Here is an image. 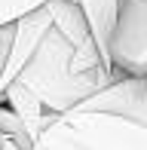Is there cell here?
<instances>
[{
    "label": "cell",
    "instance_id": "6",
    "mask_svg": "<svg viewBox=\"0 0 147 150\" xmlns=\"http://www.w3.org/2000/svg\"><path fill=\"white\" fill-rule=\"evenodd\" d=\"M80 113H113V117H126L132 122L147 126V77H119L107 89L92 95L80 107Z\"/></svg>",
    "mask_w": 147,
    "mask_h": 150
},
{
    "label": "cell",
    "instance_id": "9",
    "mask_svg": "<svg viewBox=\"0 0 147 150\" xmlns=\"http://www.w3.org/2000/svg\"><path fill=\"white\" fill-rule=\"evenodd\" d=\"M46 0H0V28L3 25H12L16 18H22L25 12L43 6Z\"/></svg>",
    "mask_w": 147,
    "mask_h": 150
},
{
    "label": "cell",
    "instance_id": "2",
    "mask_svg": "<svg viewBox=\"0 0 147 150\" xmlns=\"http://www.w3.org/2000/svg\"><path fill=\"white\" fill-rule=\"evenodd\" d=\"M43 135L80 150H147V126L113 113H52Z\"/></svg>",
    "mask_w": 147,
    "mask_h": 150
},
{
    "label": "cell",
    "instance_id": "3",
    "mask_svg": "<svg viewBox=\"0 0 147 150\" xmlns=\"http://www.w3.org/2000/svg\"><path fill=\"white\" fill-rule=\"evenodd\" d=\"M107 55L119 77H147V0H119Z\"/></svg>",
    "mask_w": 147,
    "mask_h": 150
},
{
    "label": "cell",
    "instance_id": "7",
    "mask_svg": "<svg viewBox=\"0 0 147 150\" xmlns=\"http://www.w3.org/2000/svg\"><path fill=\"white\" fill-rule=\"evenodd\" d=\"M3 104L9 107V110L16 113L18 120H22L25 132L31 135V141H34V147H37L40 135H43L46 122H49V117H52V113L43 107V101H40L25 83H18V80H16V83L6 89V95H3Z\"/></svg>",
    "mask_w": 147,
    "mask_h": 150
},
{
    "label": "cell",
    "instance_id": "1",
    "mask_svg": "<svg viewBox=\"0 0 147 150\" xmlns=\"http://www.w3.org/2000/svg\"><path fill=\"white\" fill-rule=\"evenodd\" d=\"M117 80L119 74L107 71V67L80 74L74 64V46L55 28H49V34L40 40L37 52L25 64V71L18 74V83H25L43 101L46 110L58 113V117L71 113L74 107H80L83 101H89L92 95H98Z\"/></svg>",
    "mask_w": 147,
    "mask_h": 150
},
{
    "label": "cell",
    "instance_id": "8",
    "mask_svg": "<svg viewBox=\"0 0 147 150\" xmlns=\"http://www.w3.org/2000/svg\"><path fill=\"white\" fill-rule=\"evenodd\" d=\"M77 3H80V9L86 12V18H89V28H92V37H95L98 52H101V61L110 67L107 46H110V34H113L119 0H77ZM110 71H113V67H110Z\"/></svg>",
    "mask_w": 147,
    "mask_h": 150
},
{
    "label": "cell",
    "instance_id": "4",
    "mask_svg": "<svg viewBox=\"0 0 147 150\" xmlns=\"http://www.w3.org/2000/svg\"><path fill=\"white\" fill-rule=\"evenodd\" d=\"M52 28V9H49V0L37 9L25 12L22 18H16L12 25V43H9V55H6V67L0 74V104H3V95L12 83L18 80V74L25 71V64L31 61V55L37 52L40 40L49 34Z\"/></svg>",
    "mask_w": 147,
    "mask_h": 150
},
{
    "label": "cell",
    "instance_id": "10",
    "mask_svg": "<svg viewBox=\"0 0 147 150\" xmlns=\"http://www.w3.org/2000/svg\"><path fill=\"white\" fill-rule=\"evenodd\" d=\"M0 150H3V138H0Z\"/></svg>",
    "mask_w": 147,
    "mask_h": 150
},
{
    "label": "cell",
    "instance_id": "5",
    "mask_svg": "<svg viewBox=\"0 0 147 150\" xmlns=\"http://www.w3.org/2000/svg\"><path fill=\"white\" fill-rule=\"evenodd\" d=\"M49 9H52V28L74 46V64H77L80 74L107 67L101 61L98 46H95L89 18H86V12L80 9L77 0H49ZM107 71H110V67H107Z\"/></svg>",
    "mask_w": 147,
    "mask_h": 150
}]
</instances>
